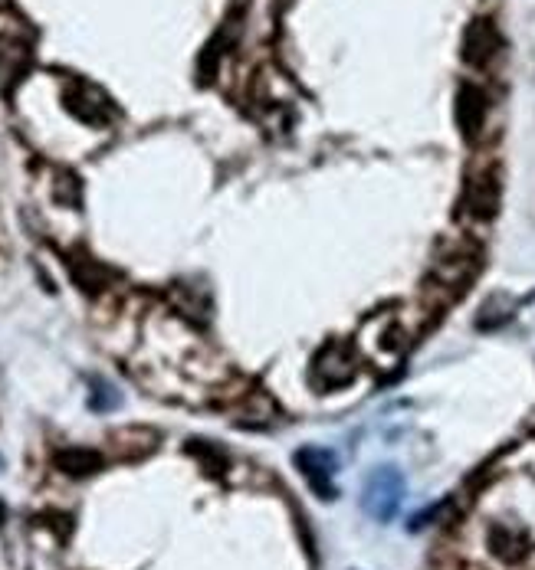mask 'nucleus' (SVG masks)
Returning a JSON list of instances; mask_svg holds the SVG:
<instances>
[{"label":"nucleus","mask_w":535,"mask_h":570,"mask_svg":"<svg viewBox=\"0 0 535 570\" xmlns=\"http://www.w3.org/2000/svg\"><path fill=\"white\" fill-rule=\"evenodd\" d=\"M401 498H404V479L395 465H381V469H375L365 479L362 508L375 522H391L397 514V508H401Z\"/></svg>","instance_id":"obj_1"},{"label":"nucleus","mask_w":535,"mask_h":570,"mask_svg":"<svg viewBox=\"0 0 535 570\" xmlns=\"http://www.w3.org/2000/svg\"><path fill=\"white\" fill-rule=\"evenodd\" d=\"M293 459H296L299 473H303L305 482H309V489H313L322 502H329V498L338 495L335 482H332V475H335V469H338V456L332 453V449L305 446V449H299Z\"/></svg>","instance_id":"obj_2"},{"label":"nucleus","mask_w":535,"mask_h":570,"mask_svg":"<svg viewBox=\"0 0 535 570\" xmlns=\"http://www.w3.org/2000/svg\"><path fill=\"white\" fill-rule=\"evenodd\" d=\"M486 108H489V102H486V92L479 86H473V82L460 86V92H457V125H460L467 141H473L483 131Z\"/></svg>","instance_id":"obj_3"},{"label":"nucleus","mask_w":535,"mask_h":570,"mask_svg":"<svg viewBox=\"0 0 535 570\" xmlns=\"http://www.w3.org/2000/svg\"><path fill=\"white\" fill-rule=\"evenodd\" d=\"M499 49V33L489 20H473L463 36V59L469 66H486Z\"/></svg>","instance_id":"obj_4"},{"label":"nucleus","mask_w":535,"mask_h":570,"mask_svg":"<svg viewBox=\"0 0 535 570\" xmlns=\"http://www.w3.org/2000/svg\"><path fill=\"white\" fill-rule=\"evenodd\" d=\"M67 108L86 125H102L108 118V102L89 86H76L73 92H67Z\"/></svg>","instance_id":"obj_5"},{"label":"nucleus","mask_w":535,"mask_h":570,"mask_svg":"<svg viewBox=\"0 0 535 570\" xmlns=\"http://www.w3.org/2000/svg\"><path fill=\"white\" fill-rule=\"evenodd\" d=\"M57 469L73 475V479H86V475L102 469V456L96 449H83V446L63 449V453H57Z\"/></svg>","instance_id":"obj_6"},{"label":"nucleus","mask_w":535,"mask_h":570,"mask_svg":"<svg viewBox=\"0 0 535 570\" xmlns=\"http://www.w3.org/2000/svg\"><path fill=\"white\" fill-rule=\"evenodd\" d=\"M496 204H499V188H496V180L493 178L473 180V188H469V210H473V217L489 220V217L496 213Z\"/></svg>","instance_id":"obj_7"},{"label":"nucleus","mask_w":535,"mask_h":570,"mask_svg":"<svg viewBox=\"0 0 535 570\" xmlns=\"http://www.w3.org/2000/svg\"><path fill=\"white\" fill-rule=\"evenodd\" d=\"M0 522H4V502H0Z\"/></svg>","instance_id":"obj_8"}]
</instances>
